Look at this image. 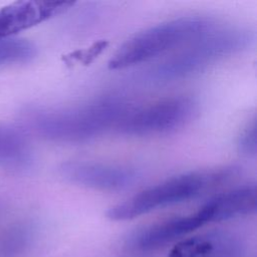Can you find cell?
Returning <instances> with one entry per match:
<instances>
[{
	"label": "cell",
	"mask_w": 257,
	"mask_h": 257,
	"mask_svg": "<svg viewBox=\"0 0 257 257\" xmlns=\"http://www.w3.org/2000/svg\"><path fill=\"white\" fill-rule=\"evenodd\" d=\"M128 106L113 98L39 111L37 131L49 140L77 144L93 140L114 128Z\"/></svg>",
	"instance_id": "obj_1"
},
{
	"label": "cell",
	"mask_w": 257,
	"mask_h": 257,
	"mask_svg": "<svg viewBox=\"0 0 257 257\" xmlns=\"http://www.w3.org/2000/svg\"><path fill=\"white\" fill-rule=\"evenodd\" d=\"M236 174L237 168L235 167L185 173L143 190L109 208L106 216L112 221L131 220L152 211L194 199L228 182Z\"/></svg>",
	"instance_id": "obj_2"
},
{
	"label": "cell",
	"mask_w": 257,
	"mask_h": 257,
	"mask_svg": "<svg viewBox=\"0 0 257 257\" xmlns=\"http://www.w3.org/2000/svg\"><path fill=\"white\" fill-rule=\"evenodd\" d=\"M253 39V33L242 27H213L190 42L181 52L148 71L147 78L152 82L163 83L192 76L247 48Z\"/></svg>",
	"instance_id": "obj_3"
},
{
	"label": "cell",
	"mask_w": 257,
	"mask_h": 257,
	"mask_svg": "<svg viewBox=\"0 0 257 257\" xmlns=\"http://www.w3.org/2000/svg\"><path fill=\"white\" fill-rule=\"evenodd\" d=\"M215 27L211 18L184 16L162 22L125 41L108 62L110 69L126 68L189 44Z\"/></svg>",
	"instance_id": "obj_4"
},
{
	"label": "cell",
	"mask_w": 257,
	"mask_h": 257,
	"mask_svg": "<svg viewBox=\"0 0 257 257\" xmlns=\"http://www.w3.org/2000/svg\"><path fill=\"white\" fill-rule=\"evenodd\" d=\"M196 108V102L188 96L168 97L139 107L128 106L115 130L130 137L167 134L186 124Z\"/></svg>",
	"instance_id": "obj_5"
},
{
	"label": "cell",
	"mask_w": 257,
	"mask_h": 257,
	"mask_svg": "<svg viewBox=\"0 0 257 257\" xmlns=\"http://www.w3.org/2000/svg\"><path fill=\"white\" fill-rule=\"evenodd\" d=\"M59 173L69 183L106 192L126 189L138 178L137 171L128 166L92 161L65 162Z\"/></svg>",
	"instance_id": "obj_6"
},
{
	"label": "cell",
	"mask_w": 257,
	"mask_h": 257,
	"mask_svg": "<svg viewBox=\"0 0 257 257\" xmlns=\"http://www.w3.org/2000/svg\"><path fill=\"white\" fill-rule=\"evenodd\" d=\"M198 211L151 224L131 233L124 246L132 251L147 252L161 248L204 226Z\"/></svg>",
	"instance_id": "obj_7"
},
{
	"label": "cell",
	"mask_w": 257,
	"mask_h": 257,
	"mask_svg": "<svg viewBox=\"0 0 257 257\" xmlns=\"http://www.w3.org/2000/svg\"><path fill=\"white\" fill-rule=\"evenodd\" d=\"M73 3L67 1H17L0 8V39L37 25L63 11Z\"/></svg>",
	"instance_id": "obj_8"
},
{
	"label": "cell",
	"mask_w": 257,
	"mask_h": 257,
	"mask_svg": "<svg viewBox=\"0 0 257 257\" xmlns=\"http://www.w3.org/2000/svg\"><path fill=\"white\" fill-rule=\"evenodd\" d=\"M245 250L241 236L229 231H214L181 241L168 257H241Z\"/></svg>",
	"instance_id": "obj_9"
},
{
	"label": "cell",
	"mask_w": 257,
	"mask_h": 257,
	"mask_svg": "<svg viewBox=\"0 0 257 257\" xmlns=\"http://www.w3.org/2000/svg\"><path fill=\"white\" fill-rule=\"evenodd\" d=\"M257 208L255 185H246L210 199L199 210L204 224L227 221L254 214Z\"/></svg>",
	"instance_id": "obj_10"
},
{
	"label": "cell",
	"mask_w": 257,
	"mask_h": 257,
	"mask_svg": "<svg viewBox=\"0 0 257 257\" xmlns=\"http://www.w3.org/2000/svg\"><path fill=\"white\" fill-rule=\"evenodd\" d=\"M34 55L35 47L29 41L11 37L0 39V63L27 61Z\"/></svg>",
	"instance_id": "obj_11"
},
{
	"label": "cell",
	"mask_w": 257,
	"mask_h": 257,
	"mask_svg": "<svg viewBox=\"0 0 257 257\" xmlns=\"http://www.w3.org/2000/svg\"><path fill=\"white\" fill-rule=\"evenodd\" d=\"M27 155L26 145L20 136L13 132H7L0 128V156L3 159H8L11 161H20L24 159Z\"/></svg>",
	"instance_id": "obj_12"
},
{
	"label": "cell",
	"mask_w": 257,
	"mask_h": 257,
	"mask_svg": "<svg viewBox=\"0 0 257 257\" xmlns=\"http://www.w3.org/2000/svg\"><path fill=\"white\" fill-rule=\"evenodd\" d=\"M237 147L239 152L242 155L251 157L256 155L257 151V132H256V122L253 120L251 123H248V125L241 132Z\"/></svg>",
	"instance_id": "obj_13"
}]
</instances>
